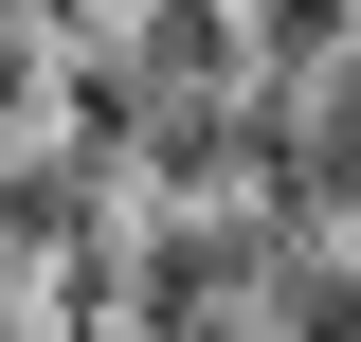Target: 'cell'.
<instances>
[{
  "label": "cell",
  "instance_id": "cell-1",
  "mask_svg": "<svg viewBox=\"0 0 361 342\" xmlns=\"http://www.w3.org/2000/svg\"><path fill=\"white\" fill-rule=\"evenodd\" d=\"M253 54H289V72H307V54H343V0H253Z\"/></svg>",
  "mask_w": 361,
  "mask_h": 342
}]
</instances>
